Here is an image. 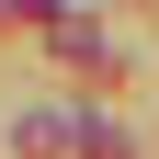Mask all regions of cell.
Here are the masks:
<instances>
[{
    "label": "cell",
    "instance_id": "cell-1",
    "mask_svg": "<svg viewBox=\"0 0 159 159\" xmlns=\"http://www.w3.org/2000/svg\"><path fill=\"white\" fill-rule=\"evenodd\" d=\"M0 11H46V0H0Z\"/></svg>",
    "mask_w": 159,
    "mask_h": 159
}]
</instances>
